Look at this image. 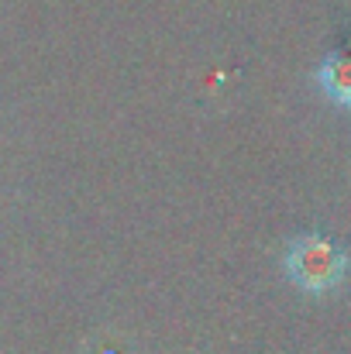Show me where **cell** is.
<instances>
[{"mask_svg": "<svg viewBox=\"0 0 351 354\" xmlns=\"http://www.w3.org/2000/svg\"><path fill=\"white\" fill-rule=\"evenodd\" d=\"M286 272L307 292H331L345 279L348 258H345V251L334 241H327L321 234H307L289 244Z\"/></svg>", "mask_w": 351, "mask_h": 354, "instance_id": "obj_1", "label": "cell"}, {"mask_svg": "<svg viewBox=\"0 0 351 354\" xmlns=\"http://www.w3.org/2000/svg\"><path fill=\"white\" fill-rule=\"evenodd\" d=\"M321 83H324V90H327V97L334 104L351 107V52H338V55H331L324 62Z\"/></svg>", "mask_w": 351, "mask_h": 354, "instance_id": "obj_2", "label": "cell"}]
</instances>
